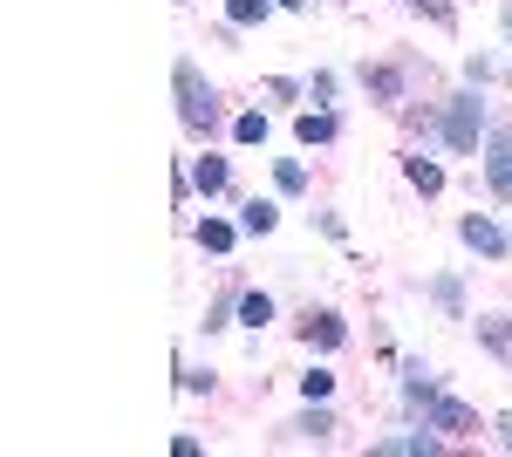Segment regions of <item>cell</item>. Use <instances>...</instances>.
<instances>
[{"instance_id": "cell-1", "label": "cell", "mask_w": 512, "mask_h": 457, "mask_svg": "<svg viewBox=\"0 0 512 457\" xmlns=\"http://www.w3.org/2000/svg\"><path fill=\"white\" fill-rule=\"evenodd\" d=\"M403 396H410V410L431 423V430H451V437H458V430H472V423H478L458 396H444V389H437L424 362H403Z\"/></svg>"}, {"instance_id": "cell-3", "label": "cell", "mask_w": 512, "mask_h": 457, "mask_svg": "<svg viewBox=\"0 0 512 457\" xmlns=\"http://www.w3.org/2000/svg\"><path fill=\"white\" fill-rule=\"evenodd\" d=\"M178 110H185L192 130H212V123H219V89H212V82H198L192 62H178Z\"/></svg>"}, {"instance_id": "cell-23", "label": "cell", "mask_w": 512, "mask_h": 457, "mask_svg": "<svg viewBox=\"0 0 512 457\" xmlns=\"http://www.w3.org/2000/svg\"><path fill=\"white\" fill-rule=\"evenodd\" d=\"M506 35H512V0H506Z\"/></svg>"}, {"instance_id": "cell-10", "label": "cell", "mask_w": 512, "mask_h": 457, "mask_svg": "<svg viewBox=\"0 0 512 457\" xmlns=\"http://www.w3.org/2000/svg\"><path fill=\"white\" fill-rule=\"evenodd\" d=\"M239 226H246V232H274V226H280V205H267V198H246Z\"/></svg>"}, {"instance_id": "cell-20", "label": "cell", "mask_w": 512, "mask_h": 457, "mask_svg": "<svg viewBox=\"0 0 512 457\" xmlns=\"http://www.w3.org/2000/svg\"><path fill=\"white\" fill-rule=\"evenodd\" d=\"M267 7H274V0H233V28H253Z\"/></svg>"}, {"instance_id": "cell-21", "label": "cell", "mask_w": 512, "mask_h": 457, "mask_svg": "<svg viewBox=\"0 0 512 457\" xmlns=\"http://www.w3.org/2000/svg\"><path fill=\"white\" fill-rule=\"evenodd\" d=\"M431 294L444 307H451V314H458V307H465V287H458V280H451V273H444V280H431Z\"/></svg>"}, {"instance_id": "cell-19", "label": "cell", "mask_w": 512, "mask_h": 457, "mask_svg": "<svg viewBox=\"0 0 512 457\" xmlns=\"http://www.w3.org/2000/svg\"><path fill=\"white\" fill-rule=\"evenodd\" d=\"M301 389H308V403H328V389H335V376H328V369H308V376H301Z\"/></svg>"}, {"instance_id": "cell-16", "label": "cell", "mask_w": 512, "mask_h": 457, "mask_svg": "<svg viewBox=\"0 0 512 457\" xmlns=\"http://www.w3.org/2000/svg\"><path fill=\"white\" fill-rule=\"evenodd\" d=\"M233 137H239V144H260V137H267V116H260V110H246V116L233 123Z\"/></svg>"}, {"instance_id": "cell-4", "label": "cell", "mask_w": 512, "mask_h": 457, "mask_svg": "<svg viewBox=\"0 0 512 457\" xmlns=\"http://www.w3.org/2000/svg\"><path fill=\"white\" fill-rule=\"evenodd\" d=\"M485 185L512 198V130H492V144H485Z\"/></svg>"}, {"instance_id": "cell-9", "label": "cell", "mask_w": 512, "mask_h": 457, "mask_svg": "<svg viewBox=\"0 0 512 457\" xmlns=\"http://www.w3.org/2000/svg\"><path fill=\"white\" fill-rule=\"evenodd\" d=\"M403 178L424 191V198H431V191H444V171H437L431 157H403Z\"/></svg>"}, {"instance_id": "cell-12", "label": "cell", "mask_w": 512, "mask_h": 457, "mask_svg": "<svg viewBox=\"0 0 512 457\" xmlns=\"http://www.w3.org/2000/svg\"><path fill=\"white\" fill-rule=\"evenodd\" d=\"M294 137H301V144H328V137H335V116H328V110H308L301 123H294Z\"/></svg>"}, {"instance_id": "cell-24", "label": "cell", "mask_w": 512, "mask_h": 457, "mask_svg": "<svg viewBox=\"0 0 512 457\" xmlns=\"http://www.w3.org/2000/svg\"><path fill=\"white\" fill-rule=\"evenodd\" d=\"M274 7H301V0H274Z\"/></svg>"}, {"instance_id": "cell-11", "label": "cell", "mask_w": 512, "mask_h": 457, "mask_svg": "<svg viewBox=\"0 0 512 457\" xmlns=\"http://www.w3.org/2000/svg\"><path fill=\"white\" fill-rule=\"evenodd\" d=\"M342 314H308V342H321V348H342Z\"/></svg>"}, {"instance_id": "cell-17", "label": "cell", "mask_w": 512, "mask_h": 457, "mask_svg": "<svg viewBox=\"0 0 512 457\" xmlns=\"http://www.w3.org/2000/svg\"><path fill=\"white\" fill-rule=\"evenodd\" d=\"M198 246H212V253H226V246H233V226H219V219H205V226H198Z\"/></svg>"}, {"instance_id": "cell-14", "label": "cell", "mask_w": 512, "mask_h": 457, "mask_svg": "<svg viewBox=\"0 0 512 457\" xmlns=\"http://www.w3.org/2000/svg\"><path fill=\"white\" fill-rule=\"evenodd\" d=\"M362 82H369L383 103H396V96H403V76H396V69H362Z\"/></svg>"}, {"instance_id": "cell-13", "label": "cell", "mask_w": 512, "mask_h": 457, "mask_svg": "<svg viewBox=\"0 0 512 457\" xmlns=\"http://www.w3.org/2000/svg\"><path fill=\"white\" fill-rule=\"evenodd\" d=\"M239 321H246V328H267V321H274V301H267V294H239Z\"/></svg>"}, {"instance_id": "cell-7", "label": "cell", "mask_w": 512, "mask_h": 457, "mask_svg": "<svg viewBox=\"0 0 512 457\" xmlns=\"http://www.w3.org/2000/svg\"><path fill=\"white\" fill-rule=\"evenodd\" d=\"M472 328H478V342H485V348H492V355L512 369V321H506V314H478Z\"/></svg>"}, {"instance_id": "cell-15", "label": "cell", "mask_w": 512, "mask_h": 457, "mask_svg": "<svg viewBox=\"0 0 512 457\" xmlns=\"http://www.w3.org/2000/svg\"><path fill=\"white\" fill-rule=\"evenodd\" d=\"M274 185L287 191V198H294V191H308V171H301L294 157H280V164H274Z\"/></svg>"}, {"instance_id": "cell-5", "label": "cell", "mask_w": 512, "mask_h": 457, "mask_svg": "<svg viewBox=\"0 0 512 457\" xmlns=\"http://www.w3.org/2000/svg\"><path fill=\"white\" fill-rule=\"evenodd\" d=\"M376 451H383V457H431V451H444V437H437L431 423H424V430H396V437H376Z\"/></svg>"}, {"instance_id": "cell-2", "label": "cell", "mask_w": 512, "mask_h": 457, "mask_svg": "<svg viewBox=\"0 0 512 457\" xmlns=\"http://www.w3.org/2000/svg\"><path fill=\"white\" fill-rule=\"evenodd\" d=\"M478 130H485L478 96H451V103H444V116H437V137H444L451 151H478Z\"/></svg>"}, {"instance_id": "cell-6", "label": "cell", "mask_w": 512, "mask_h": 457, "mask_svg": "<svg viewBox=\"0 0 512 457\" xmlns=\"http://www.w3.org/2000/svg\"><path fill=\"white\" fill-rule=\"evenodd\" d=\"M458 232H465V246H472V253H485V260H506V253H512V239H506L499 226H492L485 212H472V219H465Z\"/></svg>"}, {"instance_id": "cell-18", "label": "cell", "mask_w": 512, "mask_h": 457, "mask_svg": "<svg viewBox=\"0 0 512 457\" xmlns=\"http://www.w3.org/2000/svg\"><path fill=\"white\" fill-rule=\"evenodd\" d=\"M294 430H301V437H328V430H335V417H328V410H315V403H308V417L294 423Z\"/></svg>"}, {"instance_id": "cell-8", "label": "cell", "mask_w": 512, "mask_h": 457, "mask_svg": "<svg viewBox=\"0 0 512 457\" xmlns=\"http://www.w3.org/2000/svg\"><path fill=\"white\" fill-rule=\"evenodd\" d=\"M192 185L205 191V198H212V191H226V185H233V171H226V157H198V164H192Z\"/></svg>"}, {"instance_id": "cell-22", "label": "cell", "mask_w": 512, "mask_h": 457, "mask_svg": "<svg viewBox=\"0 0 512 457\" xmlns=\"http://www.w3.org/2000/svg\"><path fill=\"white\" fill-rule=\"evenodd\" d=\"M499 444H506V451H512V417H499Z\"/></svg>"}]
</instances>
